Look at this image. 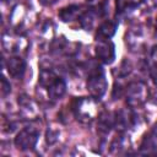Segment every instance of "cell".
Listing matches in <instances>:
<instances>
[{"mask_svg":"<svg viewBox=\"0 0 157 157\" xmlns=\"http://www.w3.org/2000/svg\"><path fill=\"white\" fill-rule=\"evenodd\" d=\"M72 112L75 114V118L83 123L90 124L97 115V105L94 98H87V97H80L74 101L72 104Z\"/></svg>","mask_w":157,"mask_h":157,"instance_id":"2","label":"cell"},{"mask_svg":"<svg viewBox=\"0 0 157 157\" xmlns=\"http://www.w3.org/2000/svg\"><path fill=\"white\" fill-rule=\"evenodd\" d=\"M97 59L103 64H112L115 59V47L110 39H99L94 47Z\"/></svg>","mask_w":157,"mask_h":157,"instance_id":"5","label":"cell"},{"mask_svg":"<svg viewBox=\"0 0 157 157\" xmlns=\"http://www.w3.org/2000/svg\"><path fill=\"white\" fill-rule=\"evenodd\" d=\"M126 103L130 108H137L142 105L148 98V90L146 85L141 81H134L125 88Z\"/></svg>","mask_w":157,"mask_h":157,"instance_id":"3","label":"cell"},{"mask_svg":"<svg viewBox=\"0 0 157 157\" xmlns=\"http://www.w3.org/2000/svg\"><path fill=\"white\" fill-rule=\"evenodd\" d=\"M40 4H43L44 6H50V5H54L55 2H58L59 0H39Z\"/></svg>","mask_w":157,"mask_h":157,"instance_id":"21","label":"cell"},{"mask_svg":"<svg viewBox=\"0 0 157 157\" xmlns=\"http://www.w3.org/2000/svg\"><path fill=\"white\" fill-rule=\"evenodd\" d=\"M115 31H117V23L114 21L108 20V21L103 22L97 29V40L110 39L115 34Z\"/></svg>","mask_w":157,"mask_h":157,"instance_id":"12","label":"cell"},{"mask_svg":"<svg viewBox=\"0 0 157 157\" xmlns=\"http://www.w3.org/2000/svg\"><path fill=\"white\" fill-rule=\"evenodd\" d=\"M94 21H96V15H94V11H92V10L85 11L80 17V23L86 31H90L93 27Z\"/></svg>","mask_w":157,"mask_h":157,"instance_id":"14","label":"cell"},{"mask_svg":"<svg viewBox=\"0 0 157 157\" xmlns=\"http://www.w3.org/2000/svg\"><path fill=\"white\" fill-rule=\"evenodd\" d=\"M108 88V82L105 78L104 70L102 69L101 65L93 64L88 69V75H87V91L92 98L101 99L104 93L107 92Z\"/></svg>","mask_w":157,"mask_h":157,"instance_id":"1","label":"cell"},{"mask_svg":"<svg viewBox=\"0 0 157 157\" xmlns=\"http://www.w3.org/2000/svg\"><path fill=\"white\" fill-rule=\"evenodd\" d=\"M47 91H48V96L50 97V99H54V101L55 99H60L66 92V83L61 77L58 76L47 87Z\"/></svg>","mask_w":157,"mask_h":157,"instance_id":"10","label":"cell"},{"mask_svg":"<svg viewBox=\"0 0 157 157\" xmlns=\"http://www.w3.org/2000/svg\"><path fill=\"white\" fill-rule=\"evenodd\" d=\"M156 145H155V141L151 136H145L142 144H141V151L145 152V153H150L152 152V150H155Z\"/></svg>","mask_w":157,"mask_h":157,"instance_id":"16","label":"cell"},{"mask_svg":"<svg viewBox=\"0 0 157 157\" xmlns=\"http://www.w3.org/2000/svg\"><path fill=\"white\" fill-rule=\"evenodd\" d=\"M150 101L155 104V105H157V86H156V88L153 90V91H151V93H150Z\"/></svg>","mask_w":157,"mask_h":157,"instance_id":"20","label":"cell"},{"mask_svg":"<svg viewBox=\"0 0 157 157\" xmlns=\"http://www.w3.org/2000/svg\"><path fill=\"white\" fill-rule=\"evenodd\" d=\"M150 77L155 86H157V65H152L150 69Z\"/></svg>","mask_w":157,"mask_h":157,"instance_id":"19","label":"cell"},{"mask_svg":"<svg viewBox=\"0 0 157 157\" xmlns=\"http://www.w3.org/2000/svg\"><path fill=\"white\" fill-rule=\"evenodd\" d=\"M10 92H11V85H10V82L5 77H2V80H1V94L2 96H6Z\"/></svg>","mask_w":157,"mask_h":157,"instance_id":"17","label":"cell"},{"mask_svg":"<svg viewBox=\"0 0 157 157\" xmlns=\"http://www.w3.org/2000/svg\"><path fill=\"white\" fill-rule=\"evenodd\" d=\"M56 77H58V75L54 71H52L50 69H42L39 72V85L47 88Z\"/></svg>","mask_w":157,"mask_h":157,"instance_id":"13","label":"cell"},{"mask_svg":"<svg viewBox=\"0 0 157 157\" xmlns=\"http://www.w3.org/2000/svg\"><path fill=\"white\" fill-rule=\"evenodd\" d=\"M6 69L11 77L22 78L26 71V61L21 56H11L6 61Z\"/></svg>","mask_w":157,"mask_h":157,"instance_id":"7","label":"cell"},{"mask_svg":"<svg viewBox=\"0 0 157 157\" xmlns=\"http://www.w3.org/2000/svg\"><path fill=\"white\" fill-rule=\"evenodd\" d=\"M18 104H20L21 108H22L23 110H26L28 114H33V113L36 112L33 102H32L28 97H26V96H21V97H18Z\"/></svg>","mask_w":157,"mask_h":157,"instance_id":"15","label":"cell"},{"mask_svg":"<svg viewBox=\"0 0 157 157\" xmlns=\"http://www.w3.org/2000/svg\"><path fill=\"white\" fill-rule=\"evenodd\" d=\"M150 59L152 61V65H157V45H153L150 50Z\"/></svg>","mask_w":157,"mask_h":157,"instance_id":"18","label":"cell"},{"mask_svg":"<svg viewBox=\"0 0 157 157\" xmlns=\"http://www.w3.org/2000/svg\"><path fill=\"white\" fill-rule=\"evenodd\" d=\"M156 31H157V17H156Z\"/></svg>","mask_w":157,"mask_h":157,"instance_id":"23","label":"cell"},{"mask_svg":"<svg viewBox=\"0 0 157 157\" xmlns=\"http://www.w3.org/2000/svg\"><path fill=\"white\" fill-rule=\"evenodd\" d=\"M97 128L101 135L105 136L110 132V130L114 128V114H112L110 112H102L98 117V123H97Z\"/></svg>","mask_w":157,"mask_h":157,"instance_id":"9","label":"cell"},{"mask_svg":"<svg viewBox=\"0 0 157 157\" xmlns=\"http://www.w3.org/2000/svg\"><path fill=\"white\" fill-rule=\"evenodd\" d=\"M125 42L131 52L141 50V48L144 47V43H145L142 31L140 28H131L125 36Z\"/></svg>","mask_w":157,"mask_h":157,"instance_id":"8","label":"cell"},{"mask_svg":"<svg viewBox=\"0 0 157 157\" xmlns=\"http://www.w3.org/2000/svg\"><path fill=\"white\" fill-rule=\"evenodd\" d=\"M39 139V130L34 126H27L20 130L15 137V146L21 151L32 150Z\"/></svg>","mask_w":157,"mask_h":157,"instance_id":"4","label":"cell"},{"mask_svg":"<svg viewBox=\"0 0 157 157\" xmlns=\"http://www.w3.org/2000/svg\"><path fill=\"white\" fill-rule=\"evenodd\" d=\"M134 118L135 117L130 110H125V109L118 110L114 113V128L121 134L134 124L135 121Z\"/></svg>","mask_w":157,"mask_h":157,"instance_id":"6","label":"cell"},{"mask_svg":"<svg viewBox=\"0 0 157 157\" xmlns=\"http://www.w3.org/2000/svg\"><path fill=\"white\" fill-rule=\"evenodd\" d=\"M152 134H153V136L155 137H157V123L153 125V128H152Z\"/></svg>","mask_w":157,"mask_h":157,"instance_id":"22","label":"cell"},{"mask_svg":"<svg viewBox=\"0 0 157 157\" xmlns=\"http://www.w3.org/2000/svg\"><path fill=\"white\" fill-rule=\"evenodd\" d=\"M85 11L80 5H70L59 11V17L63 22H71L76 18H80Z\"/></svg>","mask_w":157,"mask_h":157,"instance_id":"11","label":"cell"},{"mask_svg":"<svg viewBox=\"0 0 157 157\" xmlns=\"http://www.w3.org/2000/svg\"><path fill=\"white\" fill-rule=\"evenodd\" d=\"M2 1H7V0H2Z\"/></svg>","mask_w":157,"mask_h":157,"instance_id":"24","label":"cell"}]
</instances>
